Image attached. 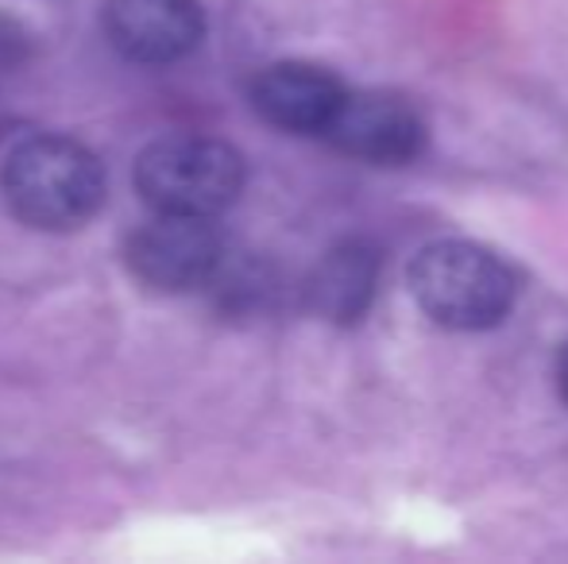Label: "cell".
<instances>
[{
  "label": "cell",
  "instance_id": "obj_1",
  "mask_svg": "<svg viewBox=\"0 0 568 564\" xmlns=\"http://www.w3.org/2000/svg\"><path fill=\"white\" fill-rule=\"evenodd\" d=\"M0 189L16 221L39 233H70L98 217L105 166L70 136H31L8 155Z\"/></svg>",
  "mask_w": 568,
  "mask_h": 564
},
{
  "label": "cell",
  "instance_id": "obj_2",
  "mask_svg": "<svg viewBox=\"0 0 568 564\" xmlns=\"http://www.w3.org/2000/svg\"><path fill=\"white\" fill-rule=\"evenodd\" d=\"M410 294L429 321L479 332L499 325L515 306V275L495 252L471 240H434L414 256Z\"/></svg>",
  "mask_w": 568,
  "mask_h": 564
},
{
  "label": "cell",
  "instance_id": "obj_3",
  "mask_svg": "<svg viewBox=\"0 0 568 564\" xmlns=\"http://www.w3.org/2000/svg\"><path fill=\"white\" fill-rule=\"evenodd\" d=\"M135 189L159 213H194L217 217L244 189V155L225 140L163 136L135 158Z\"/></svg>",
  "mask_w": 568,
  "mask_h": 564
},
{
  "label": "cell",
  "instance_id": "obj_4",
  "mask_svg": "<svg viewBox=\"0 0 568 564\" xmlns=\"http://www.w3.org/2000/svg\"><path fill=\"white\" fill-rule=\"evenodd\" d=\"M124 259L132 275L151 290H194L210 283L221 264V233L213 217L159 213L128 236Z\"/></svg>",
  "mask_w": 568,
  "mask_h": 564
},
{
  "label": "cell",
  "instance_id": "obj_5",
  "mask_svg": "<svg viewBox=\"0 0 568 564\" xmlns=\"http://www.w3.org/2000/svg\"><path fill=\"white\" fill-rule=\"evenodd\" d=\"M105 31L124 59L140 66L179 62L202 43V0H105Z\"/></svg>",
  "mask_w": 568,
  "mask_h": 564
},
{
  "label": "cell",
  "instance_id": "obj_6",
  "mask_svg": "<svg viewBox=\"0 0 568 564\" xmlns=\"http://www.w3.org/2000/svg\"><path fill=\"white\" fill-rule=\"evenodd\" d=\"M325 136L333 140V147L352 158L398 166L422 155L426 124H422L414 105H406L403 98H390V93H348L337 121L329 124Z\"/></svg>",
  "mask_w": 568,
  "mask_h": 564
},
{
  "label": "cell",
  "instance_id": "obj_7",
  "mask_svg": "<svg viewBox=\"0 0 568 564\" xmlns=\"http://www.w3.org/2000/svg\"><path fill=\"white\" fill-rule=\"evenodd\" d=\"M348 90L341 78L314 62H275L252 82V105L267 124L294 136H325L337 121Z\"/></svg>",
  "mask_w": 568,
  "mask_h": 564
},
{
  "label": "cell",
  "instance_id": "obj_8",
  "mask_svg": "<svg viewBox=\"0 0 568 564\" xmlns=\"http://www.w3.org/2000/svg\"><path fill=\"white\" fill-rule=\"evenodd\" d=\"M383 256L367 240H344L314 267L306 286L310 309L333 325H356L379 290Z\"/></svg>",
  "mask_w": 568,
  "mask_h": 564
},
{
  "label": "cell",
  "instance_id": "obj_9",
  "mask_svg": "<svg viewBox=\"0 0 568 564\" xmlns=\"http://www.w3.org/2000/svg\"><path fill=\"white\" fill-rule=\"evenodd\" d=\"M23 54H28V35H23L12 20H4V16H0V70L16 66Z\"/></svg>",
  "mask_w": 568,
  "mask_h": 564
},
{
  "label": "cell",
  "instance_id": "obj_10",
  "mask_svg": "<svg viewBox=\"0 0 568 564\" xmlns=\"http://www.w3.org/2000/svg\"><path fill=\"white\" fill-rule=\"evenodd\" d=\"M557 383H561V399L568 402V345L561 348V360H557Z\"/></svg>",
  "mask_w": 568,
  "mask_h": 564
}]
</instances>
